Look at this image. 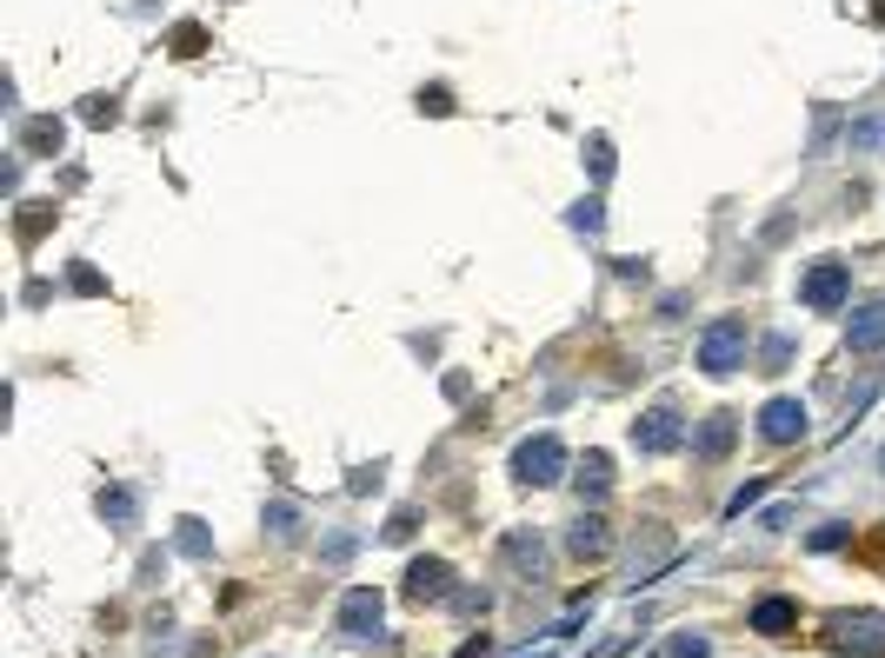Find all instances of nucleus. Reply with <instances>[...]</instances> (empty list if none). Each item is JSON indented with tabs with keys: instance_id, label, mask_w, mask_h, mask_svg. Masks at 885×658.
Returning <instances> with one entry per match:
<instances>
[{
	"instance_id": "obj_19",
	"label": "nucleus",
	"mask_w": 885,
	"mask_h": 658,
	"mask_svg": "<svg viewBox=\"0 0 885 658\" xmlns=\"http://www.w3.org/2000/svg\"><path fill=\"white\" fill-rule=\"evenodd\" d=\"M266 533L293 539V533H300V506H266Z\"/></svg>"
},
{
	"instance_id": "obj_4",
	"label": "nucleus",
	"mask_w": 885,
	"mask_h": 658,
	"mask_svg": "<svg viewBox=\"0 0 885 658\" xmlns=\"http://www.w3.org/2000/svg\"><path fill=\"white\" fill-rule=\"evenodd\" d=\"M846 293H853V273H846L839 260H819V266H806V280H799V300H806L813 313H839Z\"/></svg>"
},
{
	"instance_id": "obj_5",
	"label": "nucleus",
	"mask_w": 885,
	"mask_h": 658,
	"mask_svg": "<svg viewBox=\"0 0 885 658\" xmlns=\"http://www.w3.org/2000/svg\"><path fill=\"white\" fill-rule=\"evenodd\" d=\"M753 426H760V439H766V446H799L813 419H806V406H799L793 393H780V399H766V406H760V419H753Z\"/></svg>"
},
{
	"instance_id": "obj_3",
	"label": "nucleus",
	"mask_w": 885,
	"mask_h": 658,
	"mask_svg": "<svg viewBox=\"0 0 885 658\" xmlns=\"http://www.w3.org/2000/svg\"><path fill=\"white\" fill-rule=\"evenodd\" d=\"M560 473H566V446H560L553 433H533V439L513 453V479H520V486H553Z\"/></svg>"
},
{
	"instance_id": "obj_7",
	"label": "nucleus",
	"mask_w": 885,
	"mask_h": 658,
	"mask_svg": "<svg viewBox=\"0 0 885 658\" xmlns=\"http://www.w3.org/2000/svg\"><path fill=\"white\" fill-rule=\"evenodd\" d=\"M446 593H453V566L446 559H413L406 566V599L413 606H446Z\"/></svg>"
},
{
	"instance_id": "obj_13",
	"label": "nucleus",
	"mask_w": 885,
	"mask_h": 658,
	"mask_svg": "<svg viewBox=\"0 0 885 658\" xmlns=\"http://www.w3.org/2000/svg\"><path fill=\"white\" fill-rule=\"evenodd\" d=\"M733 433H740V419H733V413L700 419V433H693V439H700V459H726V453H733Z\"/></svg>"
},
{
	"instance_id": "obj_11",
	"label": "nucleus",
	"mask_w": 885,
	"mask_h": 658,
	"mask_svg": "<svg viewBox=\"0 0 885 658\" xmlns=\"http://www.w3.org/2000/svg\"><path fill=\"white\" fill-rule=\"evenodd\" d=\"M566 553L573 559H606L613 553V533H606V519L593 513V519H573V533H566Z\"/></svg>"
},
{
	"instance_id": "obj_26",
	"label": "nucleus",
	"mask_w": 885,
	"mask_h": 658,
	"mask_svg": "<svg viewBox=\"0 0 885 658\" xmlns=\"http://www.w3.org/2000/svg\"><path fill=\"white\" fill-rule=\"evenodd\" d=\"M200 47H207V33H200V27H180V33H173V53H200Z\"/></svg>"
},
{
	"instance_id": "obj_24",
	"label": "nucleus",
	"mask_w": 885,
	"mask_h": 658,
	"mask_svg": "<svg viewBox=\"0 0 885 658\" xmlns=\"http://www.w3.org/2000/svg\"><path fill=\"white\" fill-rule=\"evenodd\" d=\"M760 493H766V479H746V486H740V499H733V506H726V519H740V513H746V506H753V499H760Z\"/></svg>"
},
{
	"instance_id": "obj_15",
	"label": "nucleus",
	"mask_w": 885,
	"mask_h": 658,
	"mask_svg": "<svg viewBox=\"0 0 885 658\" xmlns=\"http://www.w3.org/2000/svg\"><path fill=\"white\" fill-rule=\"evenodd\" d=\"M133 513H140V506H133V493H127V486L100 493V519H113V526H133Z\"/></svg>"
},
{
	"instance_id": "obj_14",
	"label": "nucleus",
	"mask_w": 885,
	"mask_h": 658,
	"mask_svg": "<svg viewBox=\"0 0 885 658\" xmlns=\"http://www.w3.org/2000/svg\"><path fill=\"white\" fill-rule=\"evenodd\" d=\"M506 566H513V573H526V579H540V573H546L540 533H513V539H506Z\"/></svg>"
},
{
	"instance_id": "obj_27",
	"label": "nucleus",
	"mask_w": 885,
	"mask_h": 658,
	"mask_svg": "<svg viewBox=\"0 0 885 658\" xmlns=\"http://www.w3.org/2000/svg\"><path fill=\"white\" fill-rule=\"evenodd\" d=\"M413 526H420V513H413V506H406V513H393V519H386V539H406V533H413Z\"/></svg>"
},
{
	"instance_id": "obj_25",
	"label": "nucleus",
	"mask_w": 885,
	"mask_h": 658,
	"mask_svg": "<svg viewBox=\"0 0 885 658\" xmlns=\"http://www.w3.org/2000/svg\"><path fill=\"white\" fill-rule=\"evenodd\" d=\"M180 546H187V553H207V526H200V519H180Z\"/></svg>"
},
{
	"instance_id": "obj_9",
	"label": "nucleus",
	"mask_w": 885,
	"mask_h": 658,
	"mask_svg": "<svg viewBox=\"0 0 885 658\" xmlns=\"http://www.w3.org/2000/svg\"><path fill=\"white\" fill-rule=\"evenodd\" d=\"M846 346L879 353L885 346V300H859V306H853V320H846Z\"/></svg>"
},
{
	"instance_id": "obj_18",
	"label": "nucleus",
	"mask_w": 885,
	"mask_h": 658,
	"mask_svg": "<svg viewBox=\"0 0 885 658\" xmlns=\"http://www.w3.org/2000/svg\"><path fill=\"white\" fill-rule=\"evenodd\" d=\"M586 153H593V186H606V180H613V140H600V133H593V146H586Z\"/></svg>"
},
{
	"instance_id": "obj_23",
	"label": "nucleus",
	"mask_w": 885,
	"mask_h": 658,
	"mask_svg": "<svg viewBox=\"0 0 885 658\" xmlns=\"http://www.w3.org/2000/svg\"><path fill=\"white\" fill-rule=\"evenodd\" d=\"M67 280H73V286H80V293H100V273H93V266H87V260H73V266H67Z\"/></svg>"
},
{
	"instance_id": "obj_6",
	"label": "nucleus",
	"mask_w": 885,
	"mask_h": 658,
	"mask_svg": "<svg viewBox=\"0 0 885 658\" xmlns=\"http://www.w3.org/2000/svg\"><path fill=\"white\" fill-rule=\"evenodd\" d=\"M680 433H686V419H680V399L666 393L653 413H640V426H633V446H640V453H673V446H680Z\"/></svg>"
},
{
	"instance_id": "obj_30",
	"label": "nucleus",
	"mask_w": 885,
	"mask_h": 658,
	"mask_svg": "<svg viewBox=\"0 0 885 658\" xmlns=\"http://www.w3.org/2000/svg\"><path fill=\"white\" fill-rule=\"evenodd\" d=\"M879 466H885V459H879Z\"/></svg>"
},
{
	"instance_id": "obj_10",
	"label": "nucleus",
	"mask_w": 885,
	"mask_h": 658,
	"mask_svg": "<svg viewBox=\"0 0 885 658\" xmlns=\"http://www.w3.org/2000/svg\"><path fill=\"white\" fill-rule=\"evenodd\" d=\"M573 486H580V499H606L613 493V459L606 453H580V466H573Z\"/></svg>"
},
{
	"instance_id": "obj_1",
	"label": "nucleus",
	"mask_w": 885,
	"mask_h": 658,
	"mask_svg": "<svg viewBox=\"0 0 885 658\" xmlns=\"http://www.w3.org/2000/svg\"><path fill=\"white\" fill-rule=\"evenodd\" d=\"M746 346H753V333H746V320L740 313H726V320H713L706 333H700V373L706 379H726V373H740L746 366Z\"/></svg>"
},
{
	"instance_id": "obj_22",
	"label": "nucleus",
	"mask_w": 885,
	"mask_h": 658,
	"mask_svg": "<svg viewBox=\"0 0 885 658\" xmlns=\"http://www.w3.org/2000/svg\"><path fill=\"white\" fill-rule=\"evenodd\" d=\"M573 226H580V233H600V200H580V206H573Z\"/></svg>"
},
{
	"instance_id": "obj_8",
	"label": "nucleus",
	"mask_w": 885,
	"mask_h": 658,
	"mask_svg": "<svg viewBox=\"0 0 885 658\" xmlns=\"http://www.w3.org/2000/svg\"><path fill=\"white\" fill-rule=\"evenodd\" d=\"M380 619H386V599H380L373 586H360V593H346V599H340V632L373 639V632H380Z\"/></svg>"
},
{
	"instance_id": "obj_28",
	"label": "nucleus",
	"mask_w": 885,
	"mask_h": 658,
	"mask_svg": "<svg viewBox=\"0 0 885 658\" xmlns=\"http://www.w3.org/2000/svg\"><path fill=\"white\" fill-rule=\"evenodd\" d=\"M420 107H433V113H446V107H453V93H446V87H426V93H420Z\"/></svg>"
},
{
	"instance_id": "obj_29",
	"label": "nucleus",
	"mask_w": 885,
	"mask_h": 658,
	"mask_svg": "<svg viewBox=\"0 0 885 658\" xmlns=\"http://www.w3.org/2000/svg\"><path fill=\"white\" fill-rule=\"evenodd\" d=\"M873 20H879V27H885V0H873Z\"/></svg>"
},
{
	"instance_id": "obj_16",
	"label": "nucleus",
	"mask_w": 885,
	"mask_h": 658,
	"mask_svg": "<svg viewBox=\"0 0 885 658\" xmlns=\"http://www.w3.org/2000/svg\"><path fill=\"white\" fill-rule=\"evenodd\" d=\"M666 658H713V639L706 632H673L666 639Z\"/></svg>"
},
{
	"instance_id": "obj_2",
	"label": "nucleus",
	"mask_w": 885,
	"mask_h": 658,
	"mask_svg": "<svg viewBox=\"0 0 885 658\" xmlns=\"http://www.w3.org/2000/svg\"><path fill=\"white\" fill-rule=\"evenodd\" d=\"M826 652L885 658V613H833V619H826Z\"/></svg>"
},
{
	"instance_id": "obj_12",
	"label": "nucleus",
	"mask_w": 885,
	"mask_h": 658,
	"mask_svg": "<svg viewBox=\"0 0 885 658\" xmlns=\"http://www.w3.org/2000/svg\"><path fill=\"white\" fill-rule=\"evenodd\" d=\"M799 626V599H760L753 606V632L760 639H780V632H793Z\"/></svg>"
},
{
	"instance_id": "obj_21",
	"label": "nucleus",
	"mask_w": 885,
	"mask_h": 658,
	"mask_svg": "<svg viewBox=\"0 0 885 658\" xmlns=\"http://www.w3.org/2000/svg\"><path fill=\"white\" fill-rule=\"evenodd\" d=\"M80 113H87L93 126H113V113H120V107H113V100H80Z\"/></svg>"
},
{
	"instance_id": "obj_17",
	"label": "nucleus",
	"mask_w": 885,
	"mask_h": 658,
	"mask_svg": "<svg viewBox=\"0 0 885 658\" xmlns=\"http://www.w3.org/2000/svg\"><path fill=\"white\" fill-rule=\"evenodd\" d=\"M846 539H853V519H833V526H819V533H813V553H839Z\"/></svg>"
},
{
	"instance_id": "obj_20",
	"label": "nucleus",
	"mask_w": 885,
	"mask_h": 658,
	"mask_svg": "<svg viewBox=\"0 0 885 658\" xmlns=\"http://www.w3.org/2000/svg\"><path fill=\"white\" fill-rule=\"evenodd\" d=\"M47 220H53V206H20V240H40Z\"/></svg>"
}]
</instances>
